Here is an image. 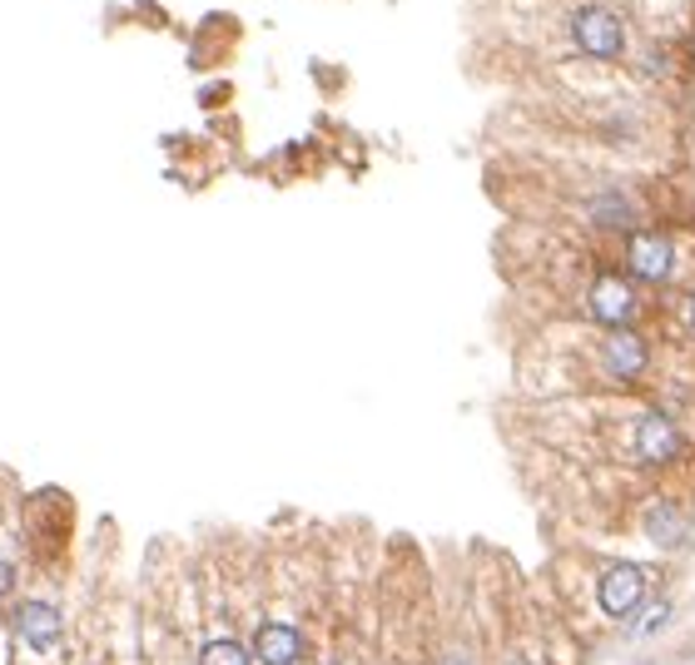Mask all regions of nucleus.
<instances>
[{
    "label": "nucleus",
    "instance_id": "9",
    "mask_svg": "<svg viewBox=\"0 0 695 665\" xmlns=\"http://www.w3.org/2000/svg\"><path fill=\"white\" fill-rule=\"evenodd\" d=\"M646 532H651V541H656L660 551L666 547H675V541H681V512H675L671 502H660V507H651V516H646Z\"/></svg>",
    "mask_w": 695,
    "mask_h": 665
},
{
    "label": "nucleus",
    "instance_id": "10",
    "mask_svg": "<svg viewBox=\"0 0 695 665\" xmlns=\"http://www.w3.org/2000/svg\"><path fill=\"white\" fill-rule=\"evenodd\" d=\"M200 665H248V651L239 641H209L200 651Z\"/></svg>",
    "mask_w": 695,
    "mask_h": 665
},
{
    "label": "nucleus",
    "instance_id": "4",
    "mask_svg": "<svg viewBox=\"0 0 695 665\" xmlns=\"http://www.w3.org/2000/svg\"><path fill=\"white\" fill-rule=\"evenodd\" d=\"M631 308H636V293L626 289V279H616V273H602V279L591 283V314L602 318L606 328H626Z\"/></svg>",
    "mask_w": 695,
    "mask_h": 665
},
{
    "label": "nucleus",
    "instance_id": "7",
    "mask_svg": "<svg viewBox=\"0 0 695 665\" xmlns=\"http://www.w3.org/2000/svg\"><path fill=\"white\" fill-rule=\"evenodd\" d=\"M254 651H259L263 665H298L304 661V636H298L294 626L273 621V626H263L259 636H254Z\"/></svg>",
    "mask_w": 695,
    "mask_h": 665
},
{
    "label": "nucleus",
    "instance_id": "13",
    "mask_svg": "<svg viewBox=\"0 0 695 665\" xmlns=\"http://www.w3.org/2000/svg\"><path fill=\"white\" fill-rule=\"evenodd\" d=\"M685 323L695 328V293H691V298H685Z\"/></svg>",
    "mask_w": 695,
    "mask_h": 665
},
{
    "label": "nucleus",
    "instance_id": "2",
    "mask_svg": "<svg viewBox=\"0 0 695 665\" xmlns=\"http://www.w3.org/2000/svg\"><path fill=\"white\" fill-rule=\"evenodd\" d=\"M596 596H602L606 616H631V611L641 606V596H646V572H641L636 561H616L612 572L602 576Z\"/></svg>",
    "mask_w": 695,
    "mask_h": 665
},
{
    "label": "nucleus",
    "instance_id": "3",
    "mask_svg": "<svg viewBox=\"0 0 695 665\" xmlns=\"http://www.w3.org/2000/svg\"><path fill=\"white\" fill-rule=\"evenodd\" d=\"M60 630H65V621H60V611L50 606V601H25V606L15 611V636H21L25 645H36V651H55Z\"/></svg>",
    "mask_w": 695,
    "mask_h": 665
},
{
    "label": "nucleus",
    "instance_id": "12",
    "mask_svg": "<svg viewBox=\"0 0 695 665\" xmlns=\"http://www.w3.org/2000/svg\"><path fill=\"white\" fill-rule=\"evenodd\" d=\"M11 591H15V566L0 557V596H11Z\"/></svg>",
    "mask_w": 695,
    "mask_h": 665
},
{
    "label": "nucleus",
    "instance_id": "14",
    "mask_svg": "<svg viewBox=\"0 0 695 665\" xmlns=\"http://www.w3.org/2000/svg\"><path fill=\"white\" fill-rule=\"evenodd\" d=\"M512 665H522V661H512Z\"/></svg>",
    "mask_w": 695,
    "mask_h": 665
},
{
    "label": "nucleus",
    "instance_id": "11",
    "mask_svg": "<svg viewBox=\"0 0 695 665\" xmlns=\"http://www.w3.org/2000/svg\"><path fill=\"white\" fill-rule=\"evenodd\" d=\"M666 616H671V606H666V601H660V606H651L646 616L636 621V636H656V630L666 626Z\"/></svg>",
    "mask_w": 695,
    "mask_h": 665
},
{
    "label": "nucleus",
    "instance_id": "6",
    "mask_svg": "<svg viewBox=\"0 0 695 665\" xmlns=\"http://www.w3.org/2000/svg\"><path fill=\"white\" fill-rule=\"evenodd\" d=\"M631 273L646 283L671 279V239L660 234H636L631 239Z\"/></svg>",
    "mask_w": 695,
    "mask_h": 665
},
{
    "label": "nucleus",
    "instance_id": "8",
    "mask_svg": "<svg viewBox=\"0 0 695 665\" xmlns=\"http://www.w3.org/2000/svg\"><path fill=\"white\" fill-rule=\"evenodd\" d=\"M646 343L631 333V328H612V338H606V368H612L616 378H641L646 373Z\"/></svg>",
    "mask_w": 695,
    "mask_h": 665
},
{
    "label": "nucleus",
    "instance_id": "1",
    "mask_svg": "<svg viewBox=\"0 0 695 665\" xmlns=\"http://www.w3.org/2000/svg\"><path fill=\"white\" fill-rule=\"evenodd\" d=\"M571 36H577V46L596 60H616L626 50V30L606 5H581V11L571 15Z\"/></svg>",
    "mask_w": 695,
    "mask_h": 665
},
{
    "label": "nucleus",
    "instance_id": "5",
    "mask_svg": "<svg viewBox=\"0 0 695 665\" xmlns=\"http://www.w3.org/2000/svg\"><path fill=\"white\" fill-rule=\"evenodd\" d=\"M636 452L641 462H671L675 452H681V432L671 427V418H660V412H646V418L636 422Z\"/></svg>",
    "mask_w": 695,
    "mask_h": 665
}]
</instances>
